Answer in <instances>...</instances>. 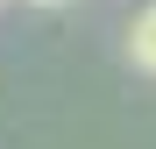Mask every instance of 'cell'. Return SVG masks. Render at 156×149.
<instances>
[{
	"mask_svg": "<svg viewBox=\"0 0 156 149\" xmlns=\"http://www.w3.org/2000/svg\"><path fill=\"white\" fill-rule=\"evenodd\" d=\"M36 7H64V0H36Z\"/></svg>",
	"mask_w": 156,
	"mask_h": 149,
	"instance_id": "obj_2",
	"label": "cell"
},
{
	"mask_svg": "<svg viewBox=\"0 0 156 149\" xmlns=\"http://www.w3.org/2000/svg\"><path fill=\"white\" fill-rule=\"evenodd\" d=\"M128 64L156 78V0H149V7H142L135 21H128Z\"/></svg>",
	"mask_w": 156,
	"mask_h": 149,
	"instance_id": "obj_1",
	"label": "cell"
}]
</instances>
